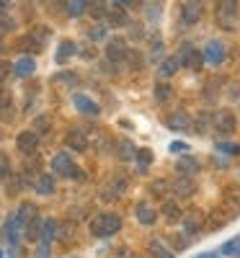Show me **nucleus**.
Wrapping results in <instances>:
<instances>
[{
  "mask_svg": "<svg viewBox=\"0 0 240 258\" xmlns=\"http://www.w3.org/2000/svg\"><path fill=\"white\" fill-rule=\"evenodd\" d=\"M65 145H68L70 150H75V153H85L88 145H91V137H88V132H85L83 126H73L70 132L65 135Z\"/></svg>",
  "mask_w": 240,
  "mask_h": 258,
  "instance_id": "obj_5",
  "label": "nucleus"
},
{
  "mask_svg": "<svg viewBox=\"0 0 240 258\" xmlns=\"http://www.w3.org/2000/svg\"><path fill=\"white\" fill-rule=\"evenodd\" d=\"M194 126H196V129H194V132H199V135H204V132H207V129H209V126H214V116L204 111V114H199V116H196V121H194Z\"/></svg>",
  "mask_w": 240,
  "mask_h": 258,
  "instance_id": "obj_34",
  "label": "nucleus"
},
{
  "mask_svg": "<svg viewBox=\"0 0 240 258\" xmlns=\"http://www.w3.org/2000/svg\"><path fill=\"white\" fill-rule=\"evenodd\" d=\"M235 126H237V121H235V114L230 109H220L214 114V129L220 135H232Z\"/></svg>",
  "mask_w": 240,
  "mask_h": 258,
  "instance_id": "obj_8",
  "label": "nucleus"
},
{
  "mask_svg": "<svg viewBox=\"0 0 240 258\" xmlns=\"http://www.w3.org/2000/svg\"><path fill=\"white\" fill-rule=\"evenodd\" d=\"M54 83H59V85H75L78 75L75 73H59V75H54Z\"/></svg>",
  "mask_w": 240,
  "mask_h": 258,
  "instance_id": "obj_41",
  "label": "nucleus"
},
{
  "mask_svg": "<svg viewBox=\"0 0 240 258\" xmlns=\"http://www.w3.org/2000/svg\"><path fill=\"white\" fill-rule=\"evenodd\" d=\"M88 11V0H68V13L70 16H80Z\"/></svg>",
  "mask_w": 240,
  "mask_h": 258,
  "instance_id": "obj_37",
  "label": "nucleus"
},
{
  "mask_svg": "<svg viewBox=\"0 0 240 258\" xmlns=\"http://www.w3.org/2000/svg\"><path fill=\"white\" fill-rule=\"evenodd\" d=\"M73 54H75V41L65 39L62 44H59V49H57V62H59V64H65V62H68Z\"/></svg>",
  "mask_w": 240,
  "mask_h": 258,
  "instance_id": "obj_27",
  "label": "nucleus"
},
{
  "mask_svg": "<svg viewBox=\"0 0 240 258\" xmlns=\"http://www.w3.org/2000/svg\"><path fill=\"white\" fill-rule=\"evenodd\" d=\"M202 13H204V0H186L184 8H181V18H184V24H186V26L199 24Z\"/></svg>",
  "mask_w": 240,
  "mask_h": 258,
  "instance_id": "obj_6",
  "label": "nucleus"
},
{
  "mask_svg": "<svg viewBox=\"0 0 240 258\" xmlns=\"http://www.w3.org/2000/svg\"><path fill=\"white\" fill-rule=\"evenodd\" d=\"M73 103H75V109L80 111V114H85V116H98V103L93 101V98H88V96H83V93H78L75 98H73Z\"/></svg>",
  "mask_w": 240,
  "mask_h": 258,
  "instance_id": "obj_14",
  "label": "nucleus"
},
{
  "mask_svg": "<svg viewBox=\"0 0 240 258\" xmlns=\"http://www.w3.org/2000/svg\"><path fill=\"white\" fill-rule=\"evenodd\" d=\"M57 238H59V240H70V238H73V225H70V222L59 225V227H57Z\"/></svg>",
  "mask_w": 240,
  "mask_h": 258,
  "instance_id": "obj_45",
  "label": "nucleus"
},
{
  "mask_svg": "<svg viewBox=\"0 0 240 258\" xmlns=\"http://www.w3.org/2000/svg\"><path fill=\"white\" fill-rule=\"evenodd\" d=\"M199 258H220V250H209V253H202Z\"/></svg>",
  "mask_w": 240,
  "mask_h": 258,
  "instance_id": "obj_53",
  "label": "nucleus"
},
{
  "mask_svg": "<svg viewBox=\"0 0 240 258\" xmlns=\"http://www.w3.org/2000/svg\"><path fill=\"white\" fill-rule=\"evenodd\" d=\"M13 98L8 93V88H3L0 85V119H13Z\"/></svg>",
  "mask_w": 240,
  "mask_h": 258,
  "instance_id": "obj_23",
  "label": "nucleus"
},
{
  "mask_svg": "<svg viewBox=\"0 0 240 258\" xmlns=\"http://www.w3.org/2000/svg\"><path fill=\"white\" fill-rule=\"evenodd\" d=\"M178 64H181V62H178V57H165V59L160 62V68H158V73H160L163 78H170L173 73L178 70Z\"/></svg>",
  "mask_w": 240,
  "mask_h": 258,
  "instance_id": "obj_31",
  "label": "nucleus"
},
{
  "mask_svg": "<svg viewBox=\"0 0 240 258\" xmlns=\"http://www.w3.org/2000/svg\"><path fill=\"white\" fill-rule=\"evenodd\" d=\"M31 129H34L39 137H44V135L52 132V119H49V116H36L34 124H31Z\"/></svg>",
  "mask_w": 240,
  "mask_h": 258,
  "instance_id": "obj_30",
  "label": "nucleus"
},
{
  "mask_svg": "<svg viewBox=\"0 0 240 258\" xmlns=\"http://www.w3.org/2000/svg\"><path fill=\"white\" fill-rule=\"evenodd\" d=\"M217 150H220V153H227V155H240V145H232V142H220Z\"/></svg>",
  "mask_w": 240,
  "mask_h": 258,
  "instance_id": "obj_44",
  "label": "nucleus"
},
{
  "mask_svg": "<svg viewBox=\"0 0 240 258\" xmlns=\"http://www.w3.org/2000/svg\"><path fill=\"white\" fill-rule=\"evenodd\" d=\"M16 147H18L24 155H34L36 147H39V135L34 132V129H26V132H21V135L16 137Z\"/></svg>",
  "mask_w": 240,
  "mask_h": 258,
  "instance_id": "obj_9",
  "label": "nucleus"
},
{
  "mask_svg": "<svg viewBox=\"0 0 240 258\" xmlns=\"http://www.w3.org/2000/svg\"><path fill=\"white\" fill-rule=\"evenodd\" d=\"M222 209L230 214V217H237V214H240V194H237L235 188H227L225 202H222Z\"/></svg>",
  "mask_w": 240,
  "mask_h": 258,
  "instance_id": "obj_17",
  "label": "nucleus"
},
{
  "mask_svg": "<svg viewBox=\"0 0 240 258\" xmlns=\"http://www.w3.org/2000/svg\"><path fill=\"white\" fill-rule=\"evenodd\" d=\"M36 258H49V243L39 240V253H36Z\"/></svg>",
  "mask_w": 240,
  "mask_h": 258,
  "instance_id": "obj_50",
  "label": "nucleus"
},
{
  "mask_svg": "<svg viewBox=\"0 0 240 258\" xmlns=\"http://www.w3.org/2000/svg\"><path fill=\"white\" fill-rule=\"evenodd\" d=\"M16 29V21L8 16V13H0V34H6V31H13Z\"/></svg>",
  "mask_w": 240,
  "mask_h": 258,
  "instance_id": "obj_42",
  "label": "nucleus"
},
{
  "mask_svg": "<svg viewBox=\"0 0 240 258\" xmlns=\"http://www.w3.org/2000/svg\"><path fill=\"white\" fill-rule=\"evenodd\" d=\"M217 24L232 31L237 24V0H217Z\"/></svg>",
  "mask_w": 240,
  "mask_h": 258,
  "instance_id": "obj_2",
  "label": "nucleus"
},
{
  "mask_svg": "<svg viewBox=\"0 0 240 258\" xmlns=\"http://www.w3.org/2000/svg\"><path fill=\"white\" fill-rule=\"evenodd\" d=\"M6 8H8V0H0V13H6Z\"/></svg>",
  "mask_w": 240,
  "mask_h": 258,
  "instance_id": "obj_55",
  "label": "nucleus"
},
{
  "mask_svg": "<svg viewBox=\"0 0 240 258\" xmlns=\"http://www.w3.org/2000/svg\"><path fill=\"white\" fill-rule=\"evenodd\" d=\"M88 36H91L93 41H98V39H103V36H106V29H103V26H96V29H91V31H88Z\"/></svg>",
  "mask_w": 240,
  "mask_h": 258,
  "instance_id": "obj_49",
  "label": "nucleus"
},
{
  "mask_svg": "<svg viewBox=\"0 0 240 258\" xmlns=\"http://www.w3.org/2000/svg\"><path fill=\"white\" fill-rule=\"evenodd\" d=\"M88 11H91L93 18H103L106 16V8H103L101 0H88Z\"/></svg>",
  "mask_w": 240,
  "mask_h": 258,
  "instance_id": "obj_40",
  "label": "nucleus"
},
{
  "mask_svg": "<svg viewBox=\"0 0 240 258\" xmlns=\"http://www.w3.org/2000/svg\"><path fill=\"white\" fill-rule=\"evenodd\" d=\"M106 199H114V197H122V194L127 191V176H122V173H116L111 181H108V186H106Z\"/></svg>",
  "mask_w": 240,
  "mask_h": 258,
  "instance_id": "obj_21",
  "label": "nucleus"
},
{
  "mask_svg": "<svg viewBox=\"0 0 240 258\" xmlns=\"http://www.w3.org/2000/svg\"><path fill=\"white\" fill-rule=\"evenodd\" d=\"M135 214H137V220L142 222V225H155V220H158V209H152L150 204H137L135 207Z\"/></svg>",
  "mask_w": 240,
  "mask_h": 258,
  "instance_id": "obj_19",
  "label": "nucleus"
},
{
  "mask_svg": "<svg viewBox=\"0 0 240 258\" xmlns=\"http://www.w3.org/2000/svg\"><path fill=\"white\" fill-rule=\"evenodd\" d=\"M116 155H119V160H135L137 158V147L129 140H119L116 142Z\"/></svg>",
  "mask_w": 240,
  "mask_h": 258,
  "instance_id": "obj_24",
  "label": "nucleus"
},
{
  "mask_svg": "<svg viewBox=\"0 0 240 258\" xmlns=\"http://www.w3.org/2000/svg\"><path fill=\"white\" fill-rule=\"evenodd\" d=\"M227 222H230V214H222V209H214V212H209V217L204 220V230L207 232H214V230L225 227Z\"/></svg>",
  "mask_w": 240,
  "mask_h": 258,
  "instance_id": "obj_15",
  "label": "nucleus"
},
{
  "mask_svg": "<svg viewBox=\"0 0 240 258\" xmlns=\"http://www.w3.org/2000/svg\"><path fill=\"white\" fill-rule=\"evenodd\" d=\"M135 160H137V170H140V173H145V170L152 165V150H147V147H140Z\"/></svg>",
  "mask_w": 240,
  "mask_h": 258,
  "instance_id": "obj_28",
  "label": "nucleus"
},
{
  "mask_svg": "<svg viewBox=\"0 0 240 258\" xmlns=\"http://www.w3.org/2000/svg\"><path fill=\"white\" fill-rule=\"evenodd\" d=\"M127 62L132 64V70H140L142 68V57L137 52H132V49H129V54H127Z\"/></svg>",
  "mask_w": 240,
  "mask_h": 258,
  "instance_id": "obj_46",
  "label": "nucleus"
},
{
  "mask_svg": "<svg viewBox=\"0 0 240 258\" xmlns=\"http://www.w3.org/2000/svg\"><path fill=\"white\" fill-rule=\"evenodd\" d=\"M150 253H152V258H173V253L160 240H150Z\"/></svg>",
  "mask_w": 240,
  "mask_h": 258,
  "instance_id": "obj_36",
  "label": "nucleus"
},
{
  "mask_svg": "<svg viewBox=\"0 0 240 258\" xmlns=\"http://www.w3.org/2000/svg\"><path fill=\"white\" fill-rule=\"evenodd\" d=\"M176 170H178V176H196L199 173V160L196 158H189V155H184L181 160H178V165H176Z\"/></svg>",
  "mask_w": 240,
  "mask_h": 258,
  "instance_id": "obj_20",
  "label": "nucleus"
},
{
  "mask_svg": "<svg viewBox=\"0 0 240 258\" xmlns=\"http://www.w3.org/2000/svg\"><path fill=\"white\" fill-rule=\"evenodd\" d=\"M16 217L21 220V225H24V230H26V225L36 217V207H34L31 202H24V204H21V209L16 212Z\"/></svg>",
  "mask_w": 240,
  "mask_h": 258,
  "instance_id": "obj_25",
  "label": "nucleus"
},
{
  "mask_svg": "<svg viewBox=\"0 0 240 258\" xmlns=\"http://www.w3.org/2000/svg\"><path fill=\"white\" fill-rule=\"evenodd\" d=\"M165 124H168V129H173V132H194V124H191V119H189V114L186 111H176V114H170L168 119H165Z\"/></svg>",
  "mask_w": 240,
  "mask_h": 258,
  "instance_id": "obj_11",
  "label": "nucleus"
},
{
  "mask_svg": "<svg viewBox=\"0 0 240 258\" xmlns=\"http://www.w3.org/2000/svg\"><path fill=\"white\" fill-rule=\"evenodd\" d=\"M170 191L176 194L178 199H189V197H194V178H189V176H178L176 181L170 183Z\"/></svg>",
  "mask_w": 240,
  "mask_h": 258,
  "instance_id": "obj_13",
  "label": "nucleus"
},
{
  "mask_svg": "<svg viewBox=\"0 0 240 258\" xmlns=\"http://www.w3.org/2000/svg\"><path fill=\"white\" fill-rule=\"evenodd\" d=\"M176 57L181 62V68H189V70H199L202 62H204V54L196 49L194 44H181V49H178Z\"/></svg>",
  "mask_w": 240,
  "mask_h": 258,
  "instance_id": "obj_4",
  "label": "nucleus"
},
{
  "mask_svg": "<svg viewBox=\"0 0 240 258\" xmlns=\"http://www.w3.org/2000/svg\"><path fill=\"white\" fill-rule=\"evenodd\" d=\"M170 96H173V91H170L168 83H155V98L158 101H168Z\"/></svg>",
  "mask_w": 240,
  "mask_h": 258,
  "instance_id": "obj_39",
  "label": "nucleus"
},
{
  "mask_svg": "<svg viewBox=\"0 0 240 258\" xmlns=\"http://www.w3.org/2000/svg\"><path fill=\"white\" fill-rule=\"evenodd\" d=\"M199 230H204V214L199 209H191L184 217V232L186 235H199Z\"/></svg>",
  "mask_w": 240,
  "mask_h": 258,
  "instance_id": "obj_10",
  "label": "nucleus"
},
{
  "mask_svg": "<svg viewBox=\"0 0 240 258\" xmlns=\"http://www.w3.org/2000/svg\"><path fill=\"white\" fill-rule=\"evenodd\" d=\"M34 191L41 194V197H49V194H54V176H49V173L36 176V181H34Z\"/></svg>",
  "mask_w": 240,
  "mask_h": 258,
  "instance_id": "obj_18",
  "label": "nucleus"
},
{
  "mask_svg": "<svg viewBox=\"0 0 240 258\" xmlns=\"http://www.w3.org/2000/svg\"><path fill=\"white\" fill-rule=\"evenodd\" d=\"M220 255H240V238L227 240V243L220 248Z\"/></svg>",
  "mask_w": 240,
  "mask_h": 258,
  "instance_id": "obj_38",
  "label": "nucleus"
},
{
  "mask_svg": "<svg viewBox=\"0 0 240 258\" xmlns=\"http://www.w3.org/2000/svg\"><path fill=\"white\" fill-rule=\"evenodd\" d=\"M111 3H114V6H119V8H124V6L132 3V0H111Z\"/></svg>",
  "mask_w": 240,
  "mask_h": 258,
  "instance_id": "obj_54",
  "label": "nucleus"
},
{
  "mask_svg": "<svg viewBox=\"0 0 240 258\" xmlns=\"http://www.w3.org/2000/svg\"><path fill=\"white\" fill-rule=\"evenodd\" d=\"M0 176H3V178L11 176V163H8V158L3 153H0Z\"/></svg>",
  "mask_w": 240,
  "mask_h": 258,
  "instance_id": "obj_47",
  "label": "nucleus"
},
{
  "mask_svg": "<svg viewBox=\"0 0 240 258\" xmlns=\"http://www.w3.org/2000/svg\"><path fill=\"white\" fill-rule=\"evenodd\" d=\"M119 227H122V217L116 212H103L91 220V232L96 238H111V235L119 232Z\"/></svg>",
  "mask_w": 240,
  "mask_h": 258,
  "instance_id": "obj_1",
  "label": "nucleus"
},
{
  "mask_svg": "<svg viewBox=\"0 0 240 258\" xmlns=\"http://www.w3.org/2000/svg\"><path fill=\"white\" fill-rule=\"evenodd\" d=\"M0 140H3V129H0Z\"/></svg>",
  "mask_w": 240,
  "mask_h": 258,
  "instance_id": "obj_57",
  "label": "nucleus"
},
{
  "mask_svg": "<svg viewBox=\"0 0 240 258\" xmlns=\"http://www.w3.org/2000/svg\"><path fill=\"white\" fill-rule=\"evenodd\" d=\"M26 186H29V181L24 178V173H11L6 178V194L8 197H16V194H21Z\"/></svg>",
  "mask_w": 240,
  "mask_h": 258,
  "instance_id": "obj_16",
  "label": "nucleus"
},
{
  "mask_svg": "<svg viewBox=\"0 0 240 258\" xmlns=\"http://www.w3.org/2000/svg\"><path fill=\"white\" fill-rule=\"evenodd\" d=\"M3 49H6V44H3V39H0V54H3Z\"/></svg>",
  "mask_w": 240,
  "mask_h": 258,
  "instance_id": "obj_56",
  "label": "nucleus"
},
{
  "mask_svg": "<svg viewBox=\"0 0 240 258\" xmlns=\"http://www.w3.org/2000/svg\"><path fill=\"white\" fill-rule=\"evenodd\" d=\"M108 16V21H111L114 26H127V13H124V8H119V6H114L111 11L106 13Z\"/></svg>",
  "mask_w": 240,
  "mask_h": 258,
  "instance_id": "obj_35",
  "label": "nucleus"
},
{
  "mask_svg": "<svg viewBox=\"0 0 240 258\" xmlns=\"http://www.w3.org/2000/svg\"><path fill=\"white\" fill-rule=\"evenodd\" d=\"M13 73V64H8V62H0V85L6 83V78Z\"/></svg>",
  "mask_w": 240,
  "mask_h": 258,
  "instance_id": "obj_48",
  "label": "nucleus"
},
{
  "mask_svg": "<svg viewBox=\"0 0 240 258\" xmlns=\"http://www.w3.org/2000/svg\"><path fill=\"white\" fill-rule=\"evenodd\" d=\"M163 217L168 220V222H178L181 217H184V212H181V207H178V202H165L163 204Z\"/></svg>",
  "mask_w": 240,
  "mask_h": 258,
  "instance_id": "obj_26",
  "label": "nucleus"
},
{
  "mask_svg": "<svg viewBox=\"0 0 240 258\" xmlns=\"http://www.w3.org/2000/svg\"><path fill=\"white\" fill-rule=\"evenodd\" d=\"M186 245H189V240L181 238V235H176V238H173V248H186Z\"/></svg>",
  "mask_w": 240,
  "mask_h": 258,
  "instance_id": "obj_52",
  "label": "nucleus"
},
{
  "mask_svg": "<svg viewBox=\"0 0 240 258\" xmlns=\"http://www.w3.org/2000/svg\"><path fill=\"white\" fill-rule=\"evenodd\" d=\"M0 258H3V255H0Z\"/></svg>",
  "mask_w": 240,
  "mask_h": 258,
  "instance_id": "obj_58",
  "label": "nucleus"
},
{
  "mask_svg": "<svg viewBox=\"0 0 240 258\" xmlns=\"http://www.w3.org/2000/svg\"><path fill=\"white\" fill-rule=\"evenodd\" d=\"M41 225H44V220H36V217L26 225V230H24L26 232V240H31V243L34 240H41Z\"/></svg>",
  "mask_w": 240,
  "mask_h": 258,
  "instance_id": "obj_32",
  "label": "nucleus"
},
{
  "mask_svg": "<svg viewBox=\"0 0 240 258\" xmlns=\"http://www.w3.org/2000/svg\"><path fill=\"white\" fill-rule=\"evenodd\" d=\"M18 47L24 49V52H41V49H44V44H41V41H39L34 34H29V36L21 39V41H18Z\"/></svg>",
  "mask_w": 240,
  "mask_h": 258,
  "instance_id": "obj_29",
  "label": "nucleus"
},
{
  "mask_svg": "<svg viewBox=\"0 0 240 258\" xmlns=\"http://www.w3.org/2000/svg\"><path fill=\"white\" fill-rule=\"evenodd\" d=\"M52 170H54L57 176H65V178H83L80 168L73 163V158L68 153H57L52 158Z\"/></svg>",
  "mask_w": 240,
  "mask_h": 258,
  "instance_id": "obj_3",
  "label": "nucleus"
},
{
  "mask_svg": "<svg viewBox=\"0 0 240 258\" xmlns=\"http://www.w3.org/2000/svg\"><path fill=\"white\" fill-rule=\"evenodd\" d=\"M170 150H173V153H181V155H186L189 145H186V142H173V145H170Z\"/></svg>",
  "mask_w": 240,
  "mask_h": 258,
  "instance_id": "obj_51",
  "label": "nucleus"
},
{
  "mask_svg": "<svg viewBox=\"0 0 240 258\" xmlns=\"http://www.w3.org/2000/svg\"><path fill=\"white\" fill-rule=\"evenodd\" d=\"M150 191L155 194V197H163V194H168V191H170V183H168V181H152Z\"/></svg>",
  "mask_w": 240,
  "mask_h": 258,
  "instance_id": "obj_43",
  "label": "nucleus"
},
{
  "mask_svg": "<svg viewBox=\"0 0 240 258\" xmlns=\"http://www.w3.org/2000/svg\"><path fill=\"white\" fill-rule=\"evenodd\" d=\"M34 70H36L34 57H21V59L13 64V73H16L18 78H29V75H34Z\"/></svg>",
  "mask_w": 240,
  "mask_h": 258,
  "instance_id": "obj_22",
  "label": "nucleus"
},
{
  "mask_svg": "<svg viewBox=\"0 0 240 258\" xmlns=\"http://www.w3.org/2000/svg\"><path fill=\"white\" fill-rule=\"evenodd\" d=\"M225 57H227V49H225L222 41H209V44L204 47V59L212 62V64L225 62Z\"/></svg>",
  "mask_w": 240,
  "mask_h": 258,
  "instance_id": "obj_12",
  "label": "nucleus"
},
{
  "mask_svg": "<svg viewBox=\"0 0 240 258\" xmlns=\"http://www.w3.org/2000/svg\"><path fill=\"white\" fill-rule=\"evenodd\" d=\"M57 222L54 220H44V225H41V240L44 243H52L54 238H57Z\"/></svg>",
  "mask_w": 240,
  "mask_h": 258,
  "instance_id": "obj_33",
  "label": "nucleus"
},
{
  "mask_svg": "<svg viewBox=\"0 0 240 258\" xmlns=\"http://www.w3.org/2000/svg\"><path fill=\"white\" fill-rule=\"evenodd\" d=\"M127 54H129V47H127V41L122 36H114V39L106 41V57H108V62H122V59H127Z\"/></svg>",
  "mask_w": 240,
  "mask_h": 258,
  "instance_id": "obj_7",
  "label": "nucleus"
}]
</instances>
